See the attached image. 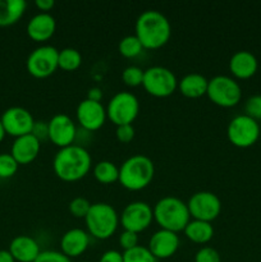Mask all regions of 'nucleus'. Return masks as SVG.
Here are the masks:
<instances>
[{
    "label": "nucleus",
    "mask_w": 261,
    "mask_h": 262,
    "mask_svg": "<svg viewBox=\"0 0 261 262\" xmlns=\"http://www.w3.org/2000/svg\"><path fill=\"white\" fill-rule=\"evenodd\" d=\"M92 165L89 151L81 145L67 146L59 148L53 160L55 176L64 182H76L87 176Z\"/></svg>",
    "instance_id": "nucleus-1"
},
{
    "label": "nucleus",
    "mask_w": 261,
    "mask_h": 262,
    "mask_svg": "<svg viewBox=\"0 0 261 262\" xmlns=\"http://www.w3.org/2000/svg\"><path fill=\"white\" fill-rule=\"evenodd\" d=\"M135 30L143 49H159L165 45L171 36V26L161 12L147 9L138 15Z\"/></svg>",
    "instance_id": "nucleus-2"
},
{
    "label": "nucleus",
    "mask_w": 261,
    "mask_h": 262,
    "mask_svg": "<svg viewBox=\"0 0 261 262\" xmlns=\"http://www.w3.org/2000/svg\"><path fill=\"white\" fill-rule=\"evenodd\" d=\"M154 220L160 225V229L178 233L191 222L188 206L181 199L174 196H165L159 200L153 209Z\"/></svg>",
    "instance_id": "nucleus-3"
},
{
    "label": "nucleus",
    "mask_w": 261,
    "mask_h": 262,
    "mask_svg": "<svg viewBox=\"0 0 261 262\" xmlns=\"http://www.w3.org/2000/svg\"><path fill=\"white\" fill-rule=\"evenodd\" d=\"M155 176V165L148 156L136 154L123 161L119 168V182L129 191L146 188Z\"/></svg>",
    "instance_id": "nucleus-4"
},
{
    "label": "nucleus",
    "mask_w": 261,
    "mask_h": 262,
    "mask_svg": "<svg viewBox=\"0 0 261 262\" xmlns=\"http://www.w3.org/2000/svg\"><path fill=\"white\" fill-rule=\"evenodd\" d=\"M119 222L117 210L106 202L92 204L84 217L87 232L97 239H107L112 237L117 232Z\"/></svg>",
    "instance_id": "nucleus-5"
},
{
    "label": "nucleus",
    "mask_w": 261,
    "mask_h": 262,
    "mask_svg": "<svg viewBox=\"0 0 261 262\" xmlns=\"http://www.w3.org/2000/svg\"><path fill=\"white\" fill-rule=\"evenodd\" d=\"M206 95L217 106L233 107L242 99V89L233 77L217 74L209 79Z\"/></svg>",
    "instance_id": "nucleus-6"
},
{
    "label": "nucleus",
    "mask_w": 261,
    "mask_h": 262,
    "mask_svg": "<svg viewBox=\"0 0 261 262\" xmlns=\"http://www.w3.org/2000/svg\"><path fill=\"white\" fill-rule=\"evenodd\" d=\"M140 113V101L132 92H117L106 105V115L115 125L132 124Z\"/></svg>",
    "instance_id": "nucleus-7"
},
{
    "label": "nucleus",
    "mask_w": 261,
    "mask_h": 262,
    "mask_svg": "<svg viewBox=\"0 0 261 262\" xmlns=\"http://www.w3.org/2000/svg\"><path fill=\"white\" fill-rule=\"evenodd\" d=\"M260 125L257 120L248 115L241 114L233 118L227 127V136L233 146L240 148H247L255 145L260 138Z\"/></svg>",
    "instance_id": "nucleus-8"
},
{
    "label": "nucleus",
    "mask_w": 261,
    "mask_h": 262,
    "mask_svg": "<svg viewBox=\"0 0 261 262\" xmlns=\"http://www.w3.org/2000/svg\"><path fill=\"white\" fill-rule=\"evenodd\" d=\"M143 89L147 94L155 97H168L178 87L176 74L166 67H150L143 73Z\"/></svg>",
    "instance_id": "nucleus-9"
},
{
    "label": "nucleus",
    "mask_w": 261,
    "mask_h": 262,
    "mask_svg": "<svg viewBox=\"0 0 261 262\" xmlns=\"http://www.w3.org/2000/svg\"><path fill=\"white\" fill-rule=\"evenodd\" d=\"M58 56L59 50L55 46L41 45L33 49L26 61L28 73L36 78H46L51 76L59 68Z\"/></svg>",
    "instance_id": "nucleus-10"
},
{
    "label": "nucleus",
    "mask_w": 261,
    "mask_h": 262,
    "mask_svg": "<svg viewBox=\"0 0 261 262\" xmlns=\"http://www.w3.org/2000/svg\"><path fill=\"white\" fill-rule=\"evenodd\" d=\"M187 206L191 217L207 223L216 219L222 211V201L217 194L210 191H200L193 193L189 197Z\"/></svg>",
    "instance_id": "nucleus-11"
},
{
    "label": "nucleus",
    "mask_w": 261,
    "mask_h": 262,
    "mask_svg": "<svg viewBox=\"0 0 261 262\" xmlns=\"http://www.w3.org/2000/svg\"><path fill=\"white\" fill-rule=\"evenodd\" d=\"M120 224L123 229L141 233L147 229L154 220L153 207L143 201H135L128 204L120 214Z\"/></svg>",
    "instance_id": "nucleus-12"
},
{
    "label": "nucleus",
    "mask_w": 261,
    "mask_h": 262,
    "mask_svg": "<svg viewBox=\"0 0 261 262\" xmlns=\"http://www.w3.org/2000/svg\"><path fill=\"white\" fill-rule=\"evenodd\" d=\"M5 133L13 137L30 135L32 132L35 119L27 109L22 106H12L3 113L0 118Z\"/></svg>",
    "instance_id": "nucleus-13"
},
{
    "label": "nucleus",
    "mask_w": 261,
    "mask_h": 262,
    "mask_svg": "<svg viewBox=\"0 0 261 262\" xmlns=\"http://www.w3.org/2000/svg\"><path fill=\"white\" fill-rule=\"evenodd\" d=\"M49 140L59 148L67 147L74 143L77 137V127L69 115L59 113L48 122Z\"/></svg>",
    "instance_id": "nucleus-14"
},
{
    "label": "nucleus",
    "mask_w": 261,
    "mask_h": 262,
    "mask_svg": "<svg viewBox=\"0 0 261 262\" xmlns=\"http://www.w3.org/2000/svg\"><path fill=\"white\" fill-rule=\"evenodd\" d=\"M77 120L83 129L89 132L100 129L106 120V107L100 101L84 99L78 104L76 110Z\"/></svg>",
    "instance_id": "nucleus-15"
},
{
    "label": "nucleus",
    "mask_w": 261,
    "mask_h": 262,
    "mask_svg": "<svg viewBox=\"0 0 261 262\" xmlns=\"http://www.w3.org/2000/svg\"><path fill=\"white\" fill-rule=\"evenodd\" d=\"M148 250L158 260H165L176 255L179 248L178 233L166 229H159L148 241Z\"/></svg>",
    "instance_id": "nucleus-16"
},
{
    "label": "nucleus",
    "mask_w": 261,
    "mask_h": 262,
    "mask_svg": "<svg viewBox=\"0 0 261 262\" xmlns=\"http://www.w3.org/2000/svg\"><path fill=\"white\" fill-rule=\"evenodd\" d=\"M90 246V234L82 228H72L60 238L61 252L69 258L78 257L86 252Z\"/></svg>",
    "instance_id": "nucleus-17"
},
{
    "label": "nucleus",
    "mask_w": 261,
    "mask_h": 262,
    "mask_svg": "<svg viewBox=\"0 0 261 262\" xmlns=\"http://www.w3.org/2000/svg\"><path fill=\"white\" fill-rule=\"evenodd\" d=\"M41 142L33 135H26L17 137L12 145L13 158L17 160L18 164H30L35 160L40 154Z\"/></svg>",
    "instance_id": "nucleus-18"
},
{
    "label": "nucleus",
    "mask_w": 261,
    "mask_h": 262,
    "mask_svg": "<svg viewBox=\"0 0 261 262\" xmlns=\"http://www.w3.org/2000/svg\"><path fill=\"white\" fill-rule=\"evenodd\" d=\"M56 20L50 13H37L27 23V35L37 42H44L54 35Z\"/></svg>",
    "instance_id": "nucleus-19"
},
{
    "label": "nucleus",
    "mask_w": 261,
    "mask_h": 262,
    "mask_svg": "<svg viewBox=\"0 0 261 262\" xmlns=\"http://www.w3.org/2000/svg\"><path fill=\"white\" fill-rule=\"evenodd\" d=\"M258 68L257 58L251 51H235L229 59V71L235 78L248 79L255 76Z\"/></svg>",
    "instance_id": "nucleus-20"
},
{
    "label": "nucleus",
    "mask_w": 261,
    "mask_h": 262,
    "mask_svg": "<svg viewBox=\"0 0 261 262\" xmlns=\"http://www.w3.org/2000/svg\"><path fill=\"white\" fill-rule=\"evenodd\" d=\"M9 252L18 262H35L41 250L35 238L30 235H18L10 242Z\"/></svg>",
    "instance_id": "nucleus-21"
},
{
    "label": "nucleus",
    "mask_w": 261,
    "mask_h": 262,
    "mask_svg": "<svg viewBox=\"0 0 261 262\" xmlns=\"http://www.w3.org/2000/svg\"><path fill=\"white\" fill-rule=\"evenodd\" d=\"M209 79L200 73H188L178 81V89L183 96L189 99H199L206 95Z\"/></svg>",
    "instance_id": "nucleus-22"
},
{
    "label": "nucleus",
    "mask_w": 261,
    "mask_h": 262,
    "mask_svg": "<svg viewBox=\"0 0 261 262\" xmlns=\"http://www.w3.org/2000/svg\"><path fill=\"white\" fill-rule=\"evenodd\" d=\"M25 0H0V27L17 23L26 12Z\"/></svg>",
    "instance_id": "nucleus-23"
},
{
    "label": "nucleus",
    "mask_w": 261,
    "mask_h": 262,
    "mask_svg": "<svg viewBox=\"0 0 261 262\" xmlns=\"http://www.w3.org/2000/svg\"><path fill=\"white\" fill-rule=\"evenodd\" d=\"M183 232L189 241L199 245H205L214 237V228L211 223L202 222V220L192 219L184 228Z\"/></svg>",
    "instance_id": "nucleus-24"
},
{
    "label": "nucleus",
    "mask_w": 261,
    "mask_h": 262,
    "mask_svg": "<svg viewBox=\"0 0 261 262\" xmlns=\"http://www.w3.org/2000/svg\"><path fill=\"white\" fill-rule=\"evenodd\" d=\"M94 177L100 183H114V182L119 181V168L113 161L101 160L95 164Z\"/></svg>",
    "instance_id": "nucleus-25"
},
{
    "label": "nucleus",
    "mask_w": 261,
    "mask_h": 262,
    "mask_svg": "<svg viewBox=\"0 0 261 262\" xmlns=\"http://www.w3.org/2000/svg\"><path fill=\"white\" fill-rule=\"evenodd\" d=\"M82 64V55L77 49L74 48H64L59 50L58 66L63 71H76Z\"/></svg>",
    "instance_id": "nucleus-26"
},
{
    "label": "nucleus",
    "mask_w": 261,
    "mask_h": 262,
    "mask_svg": "<svg viewBox=\"0 0 261 262\" xmlns=\"http://www.w3.org/2000/svg\"><path fill=\"white\" fill-rule=\"evenodd\" d=\"M118 50L122 54L124 58H136V56L140 55L143 50V46L141 43V41L138 40V37L136 35H127L119 41V45H118Z\"/></svg>",
    "instance_id": "nucleus-27"
},
{
    "label": "nucleus",
    "mask_w": 261,
    "mask_h": 262,
    "mask_svg": "<svg viewBox=\"0 0 261 262\" xmlns=\"http://www.w3.org/2000/svg\"><path fill=\"white\" fill-rule=\"evenodd\" d=\"M123 262H158V258L151 253L148 247L138 245L123 252Z\"/></svg>",
    "instance_id": "nucleus-28"
},
{
    "label": "nucleus",
    "mask_w": 261,
    "mask_h": 262,
    "mask_svg": "<svg viewBox=\"0 0 261 262\" xmlns=\"http://www.w3.org/2000/svg\"><path fill=\"white\" fill-rule=\"evenodd\" d=\"M143 73L145 71L141 69L137 66H128L123 69L122 72V79L127 86L129 87H137L142 84L143 82Z\"/></svg>",
    "instance_id": "nucleus-29"
},
{
    "label": "nucleus",
    "mask_w": 261,
    "mask_h": 262,
    "mask_svg": "<svg viewBox=\"0 0 261 262\" xmlns=\"http://www.w3.org/2000/svg\"><path fill=\"white\" fill-rule=\"evenodd\" d=\"M18 165L12 154H0V178H12L18 170Z\"/></svg>",
    "instance_id": "nucleus-30"
},
{
    "label": "nucleus",
    "mask_w": 261,
    "mask_h": 262,
    "mask_svg": "<svg viewBox=\"0 0 261 262\" xmlns=\"http://www.w3.org/2000/svg\"><path fill=\"white\" fill-rule=\"evenodd\" d=\"M91 202L86 199V197H74L71 202H69V211L73 215L74 217H86L87 212L90 211V207H91Z\"/></svg>",
    "instance_id": "nucleus-31"
},
{
    "label": "nucleus",
    "mask_w": 261,
    "mask_h": 262,
    "mask_svg": "<svg viewBox=\"0 0 261 262\" xmlns=\"http://www.w3.org/2000/svg\"><path fill=\"white\" fill-rule=\"evenodd\" d=\"M245 114L255 120H261V95L248 97L245 104Z\"/></svg>",
    "instance_id": "nucleus-32"
},
{
    "label": "nucleus",
    "mask_w": 261,
    "mask_h": 262,
    "mask_svg": "<svg viewBox=\"0 0 261 262\" xmlns=\"http://www.w3.org/2000/svg\"><path fill=\"white\" fill-rule=\"evenodd\" d=\"M194 262H222L220 253L212 247H201L194 255Z\"/></svg>",
    "instance_id": "nucleus-33"
},
{
    "label": "nucleus",
    "mask_w": 261,
    "mask_h": 262,
    "mask_svg": "<svg viewBox=\"0 0 261 262\" xmlns=\"http://www.w3.org/2000/svg\"><path fill=\"white\" fill-rule=\"evenodd\" d=\"M35 262H72L68 256L59 251H41Z\"/></svg>",
    "instance_id": "nucleus-34"
},
{
    "label": "nucleus",
    "mask_w": 261,
    "mask_h": 262,
    "mask_svg": "<svg viewBox=\"0 0 261 262\" xmlns=\"http://www.w3.org/2000/svg\"><path fill=\"white\" fill-rule=\"evenodd\" d=\"M119 245L124 251L138 246V234L129 230H123L119 235Z\"/></svg>",
    "instance_id": "nucleus-35"
},
{
    "label": "nucleus",
    "mask_w": 261,
    "mask_h": 262,
    "mask_svg": "<svg viewBox=\"0 0 261 262\" xmlns=\"http://www.w3.org/2000/svg\"><path fill=\"white\" fill-rule=\"evenodd\" d=\"M135 128L132 124H123L117 125V130H115V136H117L118 141L122 143H129L130 141L135 138Z\"/></svg>",
    "instance_id": "nucleus-36"
},
{
    "label": "nucleus",
    "mask_w": 261,
    "mask_h": 262,
    "mask_svg": "<svg viewBox=\"0 0 261 262\" xmlns=\"http://www.w3.org/2000/svg\"><path fill=\"white\" fill-rule=\"evenodd\" d=\"M31 135L35 136V137L37 138L40 142L42 140H46V138H49V124H48V122H44V120H38V122H36V120H35V124H33L32 132H31Z\"/></svg>",
    "instance_id": "nucleus-37"
},
{
    "label": "nucleus",
    "mask_w": 261,
    "mask_h": 262,
    "mask_svg": "<svg viewBox=\"0 0 261 262\" xmlns=\"http://www.w3.org/2000/svg\"><path fill=\"white\" fill-rule=\"evenodd\" d=\"M99 262H123V253L117 250H107L102 253Z\"/></svg>",
    "instance_id": "nucleus-38"
},
{
    "label": "nucleus",
    "mask_w": 261,
    "mask_h": 262,
    "mask_svg": "<svg viewBox=\"0 0 261 262\" xmlns=\"http://www.w3.org/2000/svg\"><path fill=\"white\" fill-rule=\"evenodd\" d=\"M35 4L42 13H49V10L53 9L55 5V2L54 0H36Z\"/></svg>",
    "instance_id": "nucleus-39"
},
{
    "label": "nucleus",
    "mask_w": 261,
    "mask_h": 262,
    "mask_svg": "<svg viewBox=\"0 0 261 262\" xmlns=\"http://www.w3.org/2000/svg\"><path fill=\"white\" fill-rule=\"evenodd\" d=\"M86 99L92 100V101H100V102H101V99H102L101 89H99V87H91V89L87 91Z\"/></svg>",
    "instance_id": "nucleus-40"
},
{
    "label": "nucleus",
    "mask_w": 261,
    "mask_h": 262,
    "mask_svg": "<svg viewBox=\"0 0 261 262\" xmlns=\"http://www.w3.org/2000/svg\"><path fill=\"white\" fill-rule=\"evenodd\" d=\"M0 262H15L9 250H0Z\"/></svg>",
    "instance_id": "nucleus-41"
},
{
    "label": "nucleus",
    "mask_w": 261,
    "mask_h": 262,
    "mask_svg": "<svg viewBox=\"0 0 261 262\" xmlns=\"http://www.w3.org/2000/svg\"><path fill=\"white\" fill-rule=\"evenodd\" d=\"M5 135H7V133H5L4 127H3V123H2V120H0V142H2V141L4 140Z\"/></svg>",
    "instance_id": "nucleus-42"
},
{
    "label": "nucleus",
    "mask_w": 261,
    "mask_h": 262,
    "mask_svg": "<svg viewBox=\"0 0 261 262\" xmlns=\"http://www.w3.org/2000/svg\"><path fill=\"white\" fill-rule=\"evenodd\" d=\"M83 262H89V261H83Z\"/></svg>",
    "instance_id": "nucleus-43"
}]
</instances>
